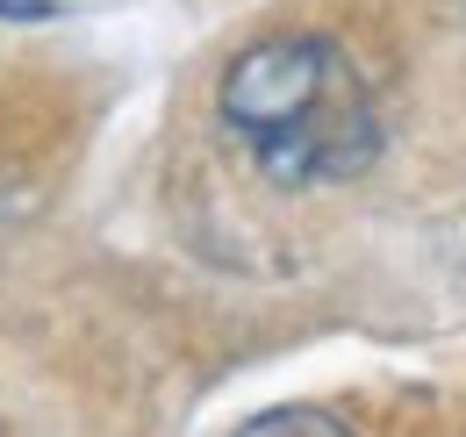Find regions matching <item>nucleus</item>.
Returning a JSON list of instances; mask_svg holds the SVG:
<instances>
[{"instance_id":"obj_1","label":"nucleus","mask_w":466,"mask_h":437,"mask_svg":"<svg viewBox=\"0 0 466 437\" xmlns=\"http://www.w3.org/2000/svg\"><path fill=\"white\" fill-rule=\"evenodd\" d=\"M216 115L273 187H338L380 158V108L330 36H266L230 57Z\"/></svg>"},{"instance_id":"obj_2","label":"nucleus","mask_w":466,"mask_h":437,"mask_svg":"<svg viewBox=\"0 0 466 437\" xmlns=\"http://www.w3.org/2000/svg\"><path fill=\"white\" fill-rule=\"evenodd\" d=\"M244 431H251V437H266V431H323V437H338L345 423L323 416V409H266V416H251Z\"/></svg>"},{"instance_id":"obj_3","label":"nucleus","mask_w":466,"mask_h":437,"mask_svg":"<svg viewBox=\"0 0 466 437\" xmlns=\"http://www.w3.org/2000/svg\"><path fill=\"white\" fill-rule=\"evenodd\" d=\"M58 0H0V22H51Z\"/></svg>"}]
</instances>
